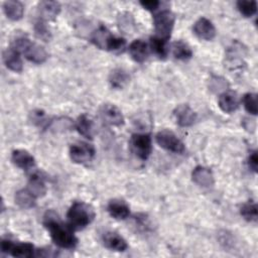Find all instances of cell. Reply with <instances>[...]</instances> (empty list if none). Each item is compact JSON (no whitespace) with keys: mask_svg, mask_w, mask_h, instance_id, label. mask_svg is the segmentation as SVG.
<instances>
[{"mask_svg":"<svg viewBox=\"0 0 258 258\" xmlns=\"http://www.w3.org/2000/svg\"><path fill=\"white\" fill-rule=\"evenodd\" d=\"M43 224L48 230L52 241L60 248L73 249L78 243V239L72 232L71 227L64 226L52 213H47Z\"/></svg>","mask_w":258,"mask_h":258,"instance_id":"1","label":"cell"},{"mask_svg":"<svg viewBox=\"0 0 258 258\" xmlns=\"http://www.w3.org/2000/svg\"><path fill=\"white\" fill-rule=\"evenodd\" d=\"M67 218L69 226L73 230H82L93 222L95 212L88 204L83 202H75L69 209Z\"/></svg>","mask_w":258,"mask_h":258,"instance_id":"2","label":"cell"},{"mask_svg":"<svg viewBox=\"0 0 258 258\" xmlns=\"http://www.w3.org/2000/svg\"><path fill=\"white\" fill-rule=\"evenodd\" d=\"M174 15L169 10H162L154 16V28L156 36H159L164 39L170 37L174 25Z\"/></svg>","mask_w":258,"mask_h":258,"instance_id":"3","label":"cell"},{"mask_svg":"<svg viewBox=\"0 0 258 258\" xmlns=\"http://www.w3.org/2000/svg\"><path fill=\"white\" fill-rule=\"evenodd\" d=\"M130 145L134 154L141 160H146L152 150L150 135L145 133L133 134Z\"/></svg>","mask_w":258,"mask_h":258,"instance_id":"4","label":"cell"},{"mask_svg":"<svg viewBox=\"0 0 258 258\" xmlns=\"http://www.w3.org/2000/svg\"><path fill=\"white\" fill-rule=\"evenodd\" d=\"M155 139L160 147L168 151L174 153H182L184 151L183 143L180 141V139L177 138V136L173 132L169 130L159 131L156 134Z\"/></svg>","mask_w":258,"mask_h":258,"instance_id":"5","label":"cell"},{"mask_svg":"<svg viewBox=\"0 0 258 258\" xmlns=\"http://www.w3.org/2000/svg\"><path fill=\"white\" fill-rule=\"evenodd\" d=\"M1 250L3 253H7L14 257L28 258L33 256L34 247L30 243H14L8 239H4L1 242Z\"/></svg>","mask_w":258,"mask_h":258,"instance_id":"6","label":"cell"},{"mask_svg":"<svg viewBox=\"0 0 258 258\" xmlns=\"http://www.w3.org/2000/svg\"><path fill=\"white\" fill-rule=\"evenodd\" d=\"M70 156L76 163L87 164L95 156V149L92 145L84 142L73 144L70 148Z\"/></svg>","mask_w":258,"mask_h":258,"instance_id":"7","label":"cell"},{"mask_svg":"<svg viewBox=\"0 0 258 258\" xmlns=\"http://www.w3.org/2000/svg\"><path fill=\"white\" fill-rule=\"evenodd\" d=\"M102 121L111 126H121L124 123V117L121 111L112 104H105L99 111Z\"/></svg>","mask_w":258,"mask_h":258,"instance_id":"8","label":"cell"},{"mask_svg":"<svg viewBox=\"0 0 258 258\" xmlns=\"http://www.w3.org/2000/svg\"><path fill=\"white\" fill-rule=\"evenodd\" d=\"M176 123L181 127H189L197 120V114L187 105H179L173 111Z\"/></svg>","mask_w":258,"mask_h":258,"instance_id":"9","label":"cell"},{"mask_svg":"<svg viewBox=\"0 0 258 258\" xmlns=\"http://www.w3.org/2000/svg\"><path fill=\"white\" fill-rule=\"evenodd\" d=\"M195 34L201 39L212 40L216 35V29L214 24L207 18H200L194 25Z\"/></svg>","mask_w":258,"mask_h":258,"instance_id":"10","label":"cell"},{"mask_svg":"<svg viewBox=\"0 0 258 258\" xmlns=\"http://www.w3.org/2000/svg\"><path fill=\"white\" fill-rule=\"evenodd\" d=\"M102 242L104 246L110 250L114 251H125L128 248L127 242L119 234L115 232H105L102 235Z\"/></svg>","mask_w":258,"mask_h":258,"instance_id":"11","label":"cell"},{"mask_svg":"<svg viewBox=\"0 0 258 258\" xmlns=\"http://www.w3.org/2000/svg\"><path fill=\"white\" fill-rule=\"evenodd\" d=\"M23 53L29 61H31L33 63H37V64L44 62L48 56L46 50L41 45L31 42V41L25 47V49L23 50Z\"/></svg>","mask_w":258,"mask_h":258,"instance_id":"12","label":"cell"},{"mask_svg":"<svg viewBox=\"0 0 258 258\" xmlns=\"http://www.w3.org/2000/svg\"><path fill=\"white\" fill-rule=\"evenodd\" d=\"M192 180L200 186L210 187L214 184V175L212 171L204 166H197L191 173Z\"/></svg>","mask_w":258,"mask_h":258,"instance_id":"13","label":"cell"},{"mask_svg":"<svg viewBox=\"0 0 258 258\" xmlns=\"http://www.w3.org/2000/svg\"><path fill=\"white\" fill-rule=\"evenodd\" d=\"M60 11V5L56 1H42L38 5V13L41 20H52Z\"/></svg>","mask_w":258,"mask_h":258,"instance_id":"14","label":"cell"},{"mask_svg":"<svg viewBox=\"0 0 258 258\" xmlns=\"http://www.w3.org/2000/svg\"><path fill=\"white\" fill-rule=\"evenodd\" d=\"M218 104H219V107L221 108V110L224 111L225 113H232L239 106L238 97H237L236 93H234L232 91H226L220 95Z\"/></svg>","mask_w":258,"mask_h":258,"instance_id":"15","label":"cell"},{"mask_svg":"<svg viewBox=\"0 0 258 258\" xmlns=\"http://www.w3.org/2000/svg\"><path fill=\"white\" fill-rule=\"evenodd\" d=\"M12 162L19 168L28 170L34 165V158L33 156L23 149H17L12 152L11 156Z\"/></svg>","mask_w":258,"mask_h":258,"instance_id":"16","label":"cell"},{"mask_svg":"<svg viewBox=\"0 0 258 258\" xmlns=\"http://www.w3.org/2000/svg\"><path fill=\"white\" fill-rule=\"evenodd\" d=\"M3 61L5 66L13 72H21L23 64L20 57V52L13 47L6 49L3 52Z\"/></svg>","mask_w":258,"mask_h":258,"instance_id":"17","label":"cell"},{"mask_svg":"<svg viewBox=\"0 0 258 258\" xmlns=\"http://www.w3.org/2000/svg\"><path fill=\"white\" fill-rule=\"evenodd\" d=\"M108 212L116 220H124L129 214L130 210L128 205L121 200H112L108 204Z\"/></svg>","mask_w":258,"mask_h":258,"instance_id":"18","label":"cell"},{"mask_svg":"<svg viewBox=\"0 0 258 258\" xmlns=\"http://www.w3.org/2000/svg\"><path fill=\"white\" fill-rule=\"evenodd\" d=\"M112 36L113 34H111L105 26H99V28L93 32L91 41L101 49H108V45Z\"/></svg>","mask_w":258,"mask_h":258,"instance_id":"19","label":"cell"},{"mask_svg":"<svg viewBox=\"0 0 258 258\" xmlns=\"http://www.w3.org/2000/svg\"><path fill=\"white\" fill-rule=\"evenodd\" d=\"M129 53L137 62H143L148 56L147 44L141 39H136L129 45Z\"/></svg>","mask_w":258,"mask_h":258,"instance_id":"20","label":"cell"},{"mask_svg":"<svg viewBox=\"0 0 258 258\" xmlns=\"http://www.w3.org/2000/svg\"><path fill=\"white\" fill-rule=\"evenodd\" d=\"M3 10L6 16L11 20H18L22 17L24 12L23 4L16 0H9L4 2Z\"/></svg>","mask_w":258,"mask_h":258,"instance_id":"21","label":"cell"},{"mask_svg":"<svg viewBox=\"0 0 258 258\" xmlns=\"http://www.w3.org/2000/svg\"><path fill=\"white\" fill-rule=\"evenodd\" d=\"M35 198L42 197L45 191V183L43 178L38 173H33L28 181V188H27Z\"/></svg>","mask_w":258,"mask_h":258,"instance_id":"22","label":"cell"},{"mask_svg":"<svg viewBox=\"0 0 258 258\" xmlns=\"http://www.w3.org/2000/svg\"><path fill=\"white\" fill-rule=\"evenodd\" d=\"M76 128L81 135H83L86 138L92 139V137H93V122L86 114H83L78 118V120L76 122Z\"/></svg>","mask_w":258,"mask_h":258,"instance_id":"23","label":"cell"},{"mask_svg":"<svg viewBox=\"0 0 258 258\" xmlns=\"http://www.w3.org/2000/svg\"><path fill=\"white\" fill-rule=\"evenodd\" d=\"M15 203L22 209H29L35 205V197L28 189H20L15 194Z\"/></svg>","mask_w":258,"mask_h":258,"instance_id":"24","label":"cell"},{"mask_svg":"<svg viewBox=\"0 0 258 258\" xmlns=\"http://www.w3.org/2000/svg\"><path fill=\"white\" fill-rule=\"evenodd\" d=\"M173 56L180 60H186L192 56V51L187 43L182 40H177L172 44Z\"/></svg>","mask_w":258,"mask_h":258,"instance_id":"25","label":"cell"},{"mask_svg":"<svg viewBox=\"0 0 258 258\" xmlns=\"http://www.w3.org/2000/svg\"><path fill=\"white\" fill-rule=\"evenodd\" d=\"M150 47L152 51L160 58H164L167 55V39L155 35L150 38Z\"/></svg>","mask_w":258,"mask_h":258,"instance_id":"26","label":"cell"},{"mask_svg":"<svg viewBox=\"0 0 258 258\" xmlns=\"http://www.w3.org/2000/svg\"><path fill=\"white\" fill-rule=\"evenodd\" d=\"M129 80L128 74L122 69H115L111 72L109 77V82L112 87L120 89L122 88Z\"/></svg>","mask_w":258,"mask_h":258,"instance_id":"27","label":"cell"},{"mask_svg":"<svg viewBox=\"0 0 258 258\" xmlns=\"http://www.w3.org/2000/svg\"><path fill=\"white\" fill-rule=\"evenodd\" d=\"M237 8L245 17H251L257 11V2L254 0H240L237 2Z\"/></svg>","mask_w":258,"mask_h":258,"instance_id":"28","label":"cell"},{"mask_svg":"<svg viewBox=\"0 0 258 258\" xmlns=\"http://www.w3.org/2000/svg\"><path fill=\"white\" fill-rule=\"evenodd\" d=\"M241 215L248 222H256L258 218L257 205L255 203H247L241 208Z\"/></svg>","mask_w":258,"mask_h":258,"instance_id":"29","label":"cell"},{"mask_svg":"<svg viewBox=\"0 0 258 258\" xmlns=\"http://www.w3.org/2000/svg\"><path fill=\"white\" fill-rule=\"evenodd\" d=\"M118 23L120 29L126 33H131L134 29V20L130 13H122L118 17Z\"/></svg>","mask_w":258,"mask_h":258,"instance_id":"30","label":"cell"},{"mask_svg":"<svg viewBox=\"0 0 258 258\" xmlns=\"http://www.w3.org/2000/svg\"><path fill=\"white\" fill-rule=\"evenodd\" d=\"M244 107L247 112L252 115L257 114V95L254 93H247L243 97Z\"/></svg>","mask_w":258,"mask_h":258,"instance_id":"31","label":"cell"},{"mask_svg":"<svg viewBox=\"0 0 258 258\" xmlns=\"http://www.w3.org/2000/svg\"><path fill=\"white\" fill-rule=\"evenodd\" d=\"M34 31L35 34L38 38L44 40V41H48L50 39V31L47 28V26L45 25V23L43 22V20H38L35 25H34Z\"/></svg>","mask_w":258,"mask_h":258,"instance_id":"32","label":"cell"},{"mask_svg":"<svg viewBox=\"0 0 258 258\" xmlns=\"http://www.w3.org/2000/svg\"><path fill=\"white\" fill-rule=\"evenodd\" d=\"M125 39L122 38V37H117V36H112L110 42H109V45H108V49L107 50H110V51H113V52H119V51H122L125 47Z\"/></svg>","mask_w":258,"mask_h":258,"instance_id":"33","label":"cell"},{"mask_svg":"<svg viewBox=\"0 0 258 258\" xmlns=\"http://www.w3.org/2000/svg\"><path fill=\"white\" fill-rule=\"evenodd\" d=\"M226 86H227V82L220 77H215L211 80V88L213 91L223 90L225 89Z\"/></svg>","mask_w":258,"mask_h":258,"instance_id":"34","label":"cell"},{"mask_svg":"<svg viewBox=\"0 0 258 258\" xmlns=\"http://www.w3.org/2000/svg\"><path fill=\"white\" fill-rule=\"evenodd\" d=\"M248 165L250 167L251 170H253L254 172L257 171V167H258V156H257V152L256 151H252L249 155L248 158Z\"/></svg>","mask_w":258,"mask_h":258,"instance_id":"35","label":"cell"},{"mask_svg":"<svg viewBox=\"0 0 258 258\" xmlns=\"http://www.w3.org/2000/svg\"><path fill=\"white\" fill-rule=\"evenodd\" d=\"M140 4L144 9L153 11L158 8V6L160 5V2L157 0H148V1H140Z\"/></svg>","mask_w":258,"mask_h":258,"instance_id":"36","label":"cell"}]
</instances>
